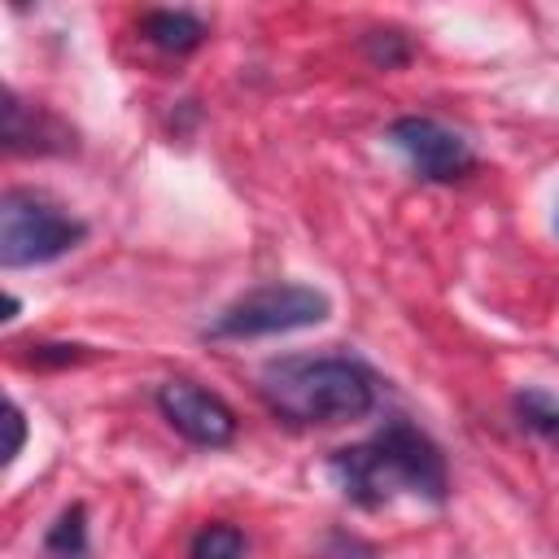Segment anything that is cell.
<instances>
[{
  "instance_id": "1",
  "label": "cell",
  "mask_w": 559,
  "mask_h": 559,
  "mask_svg": "<svg viewBox=\"0 0 559 559\" xmlns=\"http://www.w3.org/2000/svg\"><path fill=\"white\" fill-rule=\"evenodd\" d=\"M328 467H332L341 493L358 507H380L397 489L428 498V502H445V493H450L441 450L432 445L428 432H419L406 419H389L371 441L336 450Z\"/></svg>"
},
{
  "instance_id": "2",
  "label": "cell",
  "mask_w": 559,
  "mask_h": 559,
  "mask_svg": "<svg viewBox=\"0 0 559 559\" xmlns=\"http://www.w3.org/2000/svg\"><path fill=\"white\" fill-rule=\"evenodd\" d=\"M262 397L293 424H345L376 406V380L349 358H275L262 367Z\"/></svg>"
},
{
  "instance_id": "3",
  "label": "cell",
  "mask_w": 559,
  "mask_h": 559,
  "mask_svg": "<svg viewBox=\"0 0 559 559\" xmlns=\"http://www.w3.org/2000/svg\"><path fill=\"white\" fill-rule=\"evenodd\" d=\"M332 297L314 284H262L227 301L214 323L205 328L210 341H258V336H284L328 323Z\"/></svg>"
},
{
  "instance_id": "4",
  "label": "cell",
  "mask_w": 559,
  "mask_h": 559,
  "mask_svg": "<svg viewBox=\"0 0 559 559\" xmlns=\"http://www.w3.org/2000/svg\"><path fill=\"white\" fill-rule=\"evenodd\" d=\"M87 236V223L70 218L61 205H52L39 192L9 188L0 197V266H44L79 249Z\"/></svg>"
},
{
  "instance_id": "5",
  "label": "cell",
  "mask_w": 559,
  "mask_h": 559,
  "mask_svg": "<svg viewBox=\"0 0 559 559\" xmlns=\"http://www.w3.org/2000/svg\"><path fill=\"white\" fill-rule=\"evenodd\" d=\"M389 144L406 153V162L415 166L419 179L428 183H454L463 175H472L476 166V153L472 144L450 131L445 122L437 118H424V114H402L389 122Z\"/></svg>"
},
{
  "instance_id": "6",
  "label": "cell",
  "mask_w": 559,
  "mask_h": 559,
  "mask_svg": "<svg viewBox=\"0 0 559 559\" xmlns=\"http://www.w3.org/2000/svg\"><path fill=\"white\" fill-rule=\"evenodd\" d=\"M157 411L192 445L223 450V445L236 441V411L218 393H210V389H201L192 380H166V384H157Z\"/></svg>"
},
{
  "instance_id": "7",
  "label": "cell",
  "mask_w": 559,
  "mask_h": 559,
  "mask_svg": "<svg viewBox=\"0 0 559 559\" xmlns=\"http://www.w3.org/2000/svg\"><path fill=\"white\" fill-rule=\"evenodd\" d=\"M0 135L9 153H66L74 148V131L61 127L52 114L31 109L17 100V92L4 87V105H0Z\"/></svg>"
},
{
  "instance_id": "8",
  "label": "cell",
  "mask_w": 559,
  "mask_h": 559,
  "mask_svg": "<svg viewBox=\"0 0 559 559\" xmlns=\"http://www.w3.org/2000/svg\"><path fill=\"white\" fill-rule=\"evenodd\" d=\"M140 35L162 48V52H192L205 44V22L197 13H183V9H148L140 17Z\"/></svg>"
},
{
  "instance_id": "9",
  "label": "cell",
  "mask_w": 559,
  "mask_h": 559,
  "mask_svg": "<svg viewBox=\"0 0 559 559\" xmlns=\"http://www.w3.org/2000/svg\"><path fill=\"white\" fill-rule=\"evenodd\" d=\"M44 550L57 559H83L87 555V507L70 502L44 533Z\"/></svg>"
},
{
  "instance_id": "10",
  "label": "cell",
  "mask_w": 559,
  "mask_h": 559,
  "mask_svg": "<svg viewBox=\"0 0 559 559\" xmlns=\"http://www.w3.org/2000/svg\"><path fill=\"white\" fill-rule=\"evenodd\" d=\"M515 415H520V424H524L528 432H537L542 441L559 445V402H555L550 393H542V389L515 393Z\"/></svg>"
},
{
  "instance_id": "11",
  "label": "cell",
  "mask_w": 559,
  "mask_h": 559,
  "mask_svg": "<svg viewBox=\"0 0 559 559\" xmlns=\"http://www.w3.org/2000/svg\"><path fill=\"white\" fill-rule=\"evenodd\" d=\"M245 555V533L236 524H205L197 537H192V559H240Z\"/></svg>"
},
{
  "instance_id": "12",
  "label": "cell",
  "mask_w": 559,
  "mask_h": 559,
  "mask_svg": "<svg viewBox=\"0 0 559 559\" xmlns=\"http://www.w3.org/2000/svg\"><path fill=\"white\" fill-rule=\"evenodd\" d=\"M362 52H367V61L371 66H380V70H397V66H406L411 61V39L402 35V31H367L362 35Z\"/></svg>"
},
{
  "instance_id": "13",
  "label": "cell",
  "mask_w": 559,
  "mask_h": 559,
  "mask_svg": "<svg viewBox=\"0 0 559 559\" xmlns=\"http://www.w3.org/2000/svg\"><path fill=\"white\" fill-rule=\"evenodd\" d=\"M87 358H92L87 345H52V341L31 345V354H26V362H35V367H74V362H87Z\"/></svg>"
},
{
  "instance_id": "14",
  "label": "cell",
  "mask_w": 559,
  "mask_h": 559,
  "mask_svg": "<svg viewBox=\"0 0 559 559\" xmlns=\"http://www.w3.org/2000/svg\"><path fill=\"white\" fill-rule=\"evenodd\" d=\"M4 424H9V445H4V463H13V459L22 454V445H26V415H22V406H17V402H9V411H4Z\"/></svg>"
}]
</instances>
